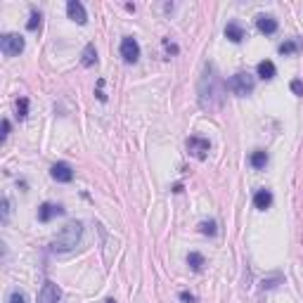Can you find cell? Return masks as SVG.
I'll return each instance as SVG.
<instances>
[{"label": "cell", "instance_id": "cell-12", "mask_svg": "<svg viewBox=\"0 0 303 303\" xmlns=\"http://www.w3.org/2000/svg\"><path fill=\"white\" fill-rule=\"evenodd\" d=\"M270 204H272L270 190H256V194H253V206H256L258 211H265V208H270Z\"/></svg>", "mask_w": 303, "mask_h": 303}, {"label": "cell", "instance_id": "cell-25", "mask_svg": "<svg viewBox=\"0 0 303 303\" xmlns=\"http://www.w3.org/2000/svg\"><path fill=\"white\" fill-rule=\"evenodd\" d=\"M10 220V199H3V223H7Z\"/></svg>", "mask_w": 303, "mask_h": 303}, {"label": "cell", "instance_id": "cell-4", "mask_svg": "<svg viewBox=\"0 0 303 303\" xmlns=\"http://www.w3.org/2000/svg\"><path fill=\"white\" fill-rule=\"evenodd\" d=\"M0 50L5 57H17L24 50V38L19 33H3L0 36Z\"/></svg>", "mask_w": 303, "mask_h": 303}, {"label": "cell", "instance_id": "cell-5", "mask_svg": "<svg viewBox=\"0 0 303 303\" xmlns=\"http://www.w3.org/2000/svg\"><path fill=\"white\" fill-rule=\"evenodd\" d=\"M185 147L187 152L194 156V159H199V161H204L208 154V149H211V142L206 140V137H201V135H190L185 142Z\"/></svg>", "mask_w": 303, "mask_h": 303}, {"label": "cell", "instance_id": "cell-26", "mask_svg": "<svg viewBox=\"0 0 303 303\" xmlns=\"http://www.w3.org/2000/svg\"><path fill=\"white\" fill-rule=\"evenodd\" d=\"M102 85H104V81L100 78V81H97V92H95V95H97V100H100V102H107V95L102 92Z\"/></svg>", "mask_w": 303, "mask_h": 303}, {"label": "cell", "instance_id": "cell-10", "mask_svg": "<svg viewBox=\"0 0 303 303\" xmlns=\"http://www.w3.org/2000/svg\"><path fill=\"white\" fill-rule=\"evenodd\" d=\"M66 14H69V19H74L76 24L83 26L88 21V14H85V7L78 3V0H69L66 3Z\"/></svg>", "mask_w": 303, "mask_h": 303}, {"label": "cell", "instance_id": "cell-8", "mask_svg": "<svg viewBox=\"0 0 303 303\" xmlns=\"http://www.w3.org/2000/svg\"><path fill=\"white\" fill-rule=\"evenodd\" d=\"M59 298H62V291H59V287L55 282H50V279H48V282L43 284L40 294H38V303H59Z\"/></svg>", "mask_w": 303, "mask_h": 303}, {"label": "cell", "instance_id": "cell-2", "mask_svg": "<svg viewBox=\"0 0 303 303\" xmlns=\"http://www.w3.org/2000/svg\"><path fill=\"white\" fill-rule=\"evenodd\" d=\"M81 237H83V223H81V220H69V223L62 227V232L52 239L50 249L55 253H66V251H71V249H76Z\"/></svg>", "mask_w": 303, "mask_h": 303}, {"label": "cell", "instance_id": "cell-15", "mask_svg": "<svg viewBox=\"0 0 303 303\" xmlns=\"http://www.w3.org/2000/svg\"><path fill=\"white\" fill-rule=\"evenodd\" d=\"M249 161H251V166L256 168V171H261V168L268 166V152H263V149H256V152H251Z\"/></svg>", "mask_w": 303, "mask_h": 303}, {"label": "cell", "instance_id": "cell-3", "mask_svg": "<svg viewBox=\"0 0 303 303\" xmlns=\"http://www.w3.org/2000/svg\"><path fill=\"white\" fill-rule=\"evenodd\" d=\"M227 88H230L237 97H246V95H251L253 92L256 81H253V76L249 74V71H237V74L227 81Z\"/></svg>", "mask_w": 303, "mask_h": 303}, {"label": "cell", "instance_id": "cell-29", "mask_svg": "<svg viewBox=\"0 0 303 303\" xmlns=\"http://www.w3.org/2000/svg\"><path fill=\"white\" fill-rule=\"evenodd\" d=\"M104 303H116V301H114V298H107V301H104Z\"/></svg>", "mask_w": 303, "mask_h": 303}, {"label": "cell", "instance_id": "cell-7", "mask_svg": "<svg viewBox=\"0 0 303 303\" xmlns=\"http://www.w3.org/2000/svg\"><path fill=\"white\" fill-rule=\"evenodd\" d=\"M50 175H52V180H57V182H71L74 180V168L66 161H57L50 168Z\"/></svg>", "mask_w": 303, "mask_h": 303}, {"label": "cell", "instance_id": "cell-6", "mask_svg": "<svg viewBox=\"0 0 303 303\" xmlns=\"http://www.w3.org/2000/svg\"><path fill=\"white\" fill-rule=\"evenodd\" d=\"M119 50H121L123 62H128V64H135L137 59H140V45H137V40L133 36H123Z\"/></svg>", "mask_w": 303, "mask_h": 303}, {"label": "cell", "instance_id": "cell-1", "mask_svg": "<svg viewBox=\"0 0 303 303\" xmlns=\"http://www.w3.org/2000/svg\"><path fill=\"white\" fill-rule=\"evenodd\" d=\"M225 88L227 83H223V78L218 76V71L213 64H206L204 76L199 81V104L201 109H218L223 100H225Z\"/></svg>", "mask_w": 303, "mask_h": 303}, {"label": "cell", "instance_id": "cell-20", "mask_svg": "<svg viewBox=\"0 0 303 303\" xmlns=\"http://www.w3.org/2000/svg\"><path fill=\"white\" fill-rule=\"evenodd\" d=\"M14 107H17V119H19V121L29 116V100H26V97H19V100L14 102Z\"/></svg>", "mask_w": 303, "mask_h": 303}, {"label": "cell", "instance_id": "cell-18", "mask_svg": "<svg viewBox=\"0 0 303 303\" xmlns=\"http://www.w3.org/2000/svg\"><path fill=\"white\" fill-rule=\"evenodd\" d=\"M301 50V40H284L282 45H279V55H296V52Z\"/></svg>", "mask_w": 303, "mask_h": 303}, {"label": "cell", "instance_id": "cell-17", "mask_svg": "<svg viewBox=\"0 0 303 303\" xmlns=\"http://www.w3.org/2000/svg\"><path fill=\"white\" fill-rule=\"evenodd\" d=\"M81 64H83V66H92V64H97V50H95V43H88V45H85Z\"/></svg>", "mask_w": 303, "mask_h": 303}, {"label": "cell", "instance_id": "cell-24", "mask_svg": "<svg viewBox=\"0 0 303 303\" xmlns=\"http://www.w3.org/2000/svg\"><path fill=\"white\" fill-rule=\"evenodd\" d=\"M178 298H180L182 303H197V296H194V294H190V291H180V294H178Z\"/></svg>", "mask_w": 303, "mask_h": 303}, {"label": "cell", "instance_id": "cell-22", "mask_svg": "<svg viewBox=\"0 0 303 303\" xmlns=\"http://www.w3.org/2000/svg\"><path fill=\"white\" fill-rule=\"evenodd\" d=\"M7 303H29V296H26L21 289H12V291H10V298H7Z\"/></svg>", "mask_w": 303, "mask_h": 303}, {"label": "cell", "instance_id": "cell-23", "mask_svg": "<svg viewBox=\"0 0 303 303\" xmlns=\"http://www.w3.org/2000/svg\"><path fill=\"white\" fill-rule=\"evenodd\" d=\"M291 92H294V95H298V97H303V81H298V78H294V81H291Z\"/></svg>", "mask_w": 303, "mask_h": 303}, {"label": "cell", "instance_id": "cell-21", "mask_svg": "<svg viewBox=\"0 0 303 303\" xmlns=\"http://www.w3.org/2000/svg\"><path fill=\"white\" fill-rule=\"evenodd\" d=\"M40 19H43V17H40L38 10H31V17H29V21H26V29H29V31H36V29L40 26Z\"/></svg>", "mask_w": 303, "mask_h": 303}, {"label": "cell", "instance_id": "cell-13", "mask_svg": "<svg viewBox=\"0 0 303 303\" xmlns=\"http://www.w3.org/2000/svg\"><path fill=\"white\" fill-rule=\"evenodd\" d=\"M256 74L263 78V81H272V78L277 76V69H275V64H272L270 59H263V62H258Z\"/></svg>", "mask_w": 303, "mask_h": 303}, {"label": "cell", "instance_id": "cell-11", "mask_svg": "<svg viewBox=\"0 0 303 303\" xmlns=\"http://www.w3.org/2000/svg\"><path fill=\"white\" fill-rule=\"evenodd\" d=\"M256 26H258V31H261V33L272 36V33L277 31V19L270 17V14H258V17H256Z\"/></svg>", "mask_w": 303, "mask_h": 303}, {"label": "cell", "instance_id": "cell-16", "mask_svg": "<svg viewBox=\"0 0 303 303\" xmlns=\"http://www.w3.org/2000/svg\"><path fill=\"white\" fill-rule=\"evenodd\" d=\"M187 265H190L194 272H201L204 270V265H206V261H204V256H201L199 251H190V256H187Z\"/></svg>", "mask_w": 303, "mask_h": 303}, {"label": "cell", "instance_id": "cell-14", "mask_svg": "<svg viewBox=\"0 0 303 303\" xmlns=\"http://www.w3.org/2000/svg\"><path fill=\"white\" fill-rule=\"evenodd\" d=\"M225 38L232 40V43H242V40H244V29H242L237 21H227V26H225Z\"/></svg>", "mask_w": 303, "mask_h": 303}, {"label": "cell", "instance_id": "cell-19", "mask_svg": "<svg viewBox=\"0 0 303 303\" xmlns=\"http://www.w3.org/2000/svg\"><path fill=\"white\" fill-rule=\"evenodd\" d=\"M199 232L208 235V237H216V235H218V225H216V220H204V223H199Z\"/></svg>", "mask_w": 303, "mask_h": 303}, {"label": "cell", "instance_id": "cell-28", "mask_svg": "<svg viewBox=\"0 0 303 303\" xmlns=\"http://www.w3.org/2000/svg\"><path fill=\"white\" fill-rule=\"evenodd\" d=\"M277 282H279V277H272V279H265V282H263V289H272V287H277Z\"/></svg>", "mask_w": 303, "mask_h": 303}, {"label": "cell", "instance_id": "cell-27", "mask_svg": "<svg viewBox=\"0 0 303 303\" xmlns=\"http://www.w3.org/2000/svg\"><path fill=\"white\" fill-rule=\"evenodd\" d=\"M10 130H12V128H10V121H7V119H3V142L10 137Z\"/></svg>", "mask_w": 303, "mask_h": 303}, {"label": "cell", "instance_id": "cell-9", "mask_svg": "<svg viewBox=\"0 0 303 303\" xmlns=\"http://www.w3.org/2000/svg\"><path fill=\"white\" fill-rule=\"evenodd\" d=\"M64 213V206L62 204H50V201H45V204H40L38 208V220L40 223H50L55 216H62Z\"/></svg>", "mask_w": 303, "mask_h": 303}]
</instances>
